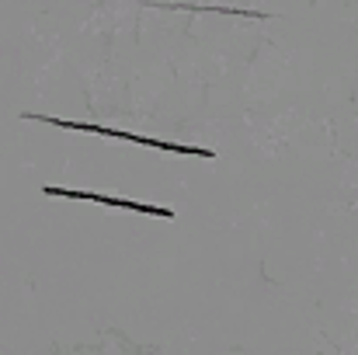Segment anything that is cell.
<instances>
[{
	"label": "cell",
	"instance_id": "1",
	"mask_svg": "<svg viewBox=\"0 0 358 355\" xmlns=\"http://www.w3.org/2000/svg\"><path fill=\"white\" fill-rule=\"evenodd\" d=\"M24 118H38V122H49V125L70 129V132H98V136H108V139H132V143H143V146H157V150H167V153H188V157H202V160H213V157H216L213 150H202V146H181V143H167V139H153V136H139V132H122V129L94 125V122H73V118L35 116V112H24Z\"/></svg>",
	"mask_w": 358,
	"mask_h": 355
},
{
	"label": "cell",
	"instance_id": "2",
	"mask_svg": "<svg viewBox=\"0 0 358 355\" xmlns=\"http://www.w3.org/2000/svg\"><path fill=\"white\" fill-rule=\"evenodd\" d=\"M45 195H63V199H87V202H101V206H115V209H132L143 216H160V220H174V209L164 206H150V202H129V199H115V195H101V192H84V188H56L45 185Z\"/></svg>",
	"mask_w": 358,
	"mask_h": 355
}]
</instances>
